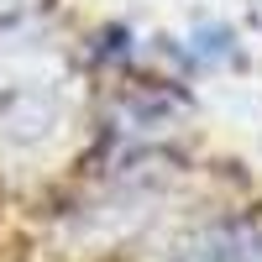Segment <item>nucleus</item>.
<instances>
[{
    "instance_id": "f257e3e1",
    "label": "nucleus",
    "mask_w": 262,
    "mask_h": 262,
    "mask_svg": "<svg viewBox=\"0 0 262 262\" xmlns=\"http://www.w3.org/2000/svg\"><path fill=\"white\" fill-rule=\"evenodd\" d=\"M179 262H262V231L257 226H210L200 242H189Z\"/></svg>"
}]
</instances>
